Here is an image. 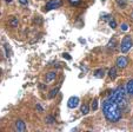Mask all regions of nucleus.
Masks as SVG:
<instances>
[{
    "label": "nucleus",
    "instance_id": "obj_1",
    "mask_svg": "<svg viewBox=\"0 0 133 132\" xmlns=\"http://www.w3.org/2000/svg\"><path fill=\"white\" fill-rule=\"evenodd\" d=\"M102 113L105 116V118L111 123H116L118 120L121 119V110L119 108V106L117 105L116 103L113 102H109L108 99L105 100V102L102 103Z\"/></svg>",
    "mask_w": 133,
    "mask_h": 132
},
{
    "label": "nucleus",
    "instance_id": "obj_2",
    "mask_svg": "<svg viewBox=\"0 0 133 132\" xmlns=\"http://www.w3.org/2000/svg\"><path fill=\"white\" fill-rule=\"evenodd\" d=\"M109 102L116 103L117 105L119 106V108L123 111L127 107V99H126V90L123 87V86H119L117 87L113 93L108 97Z\"/></svg>",
    "mask_w": 133,
    "mask_h": 132
},
{
    "label": "nucleus",
    "instance_id": "obj_3",
    "mask_svg": "<svg viewBox=\"0 0 133 132\" xmlns=\"http://www.w3.org/2000/svg\"><path fill=\"white\" fill-rule=\"evenodd\" d=\"M133 46V41H132V38L130 35H127L121 41V46H120V51L123 53H127V52L131 50V47Z\"/></svg>",
    "mask_w": 133,
    "mask_h": 132
},
{
    "label": "nucleus",
    "instance_id": "obj_4",
    "mask_svg": "<svg viewBox=\"0 0 133 132\" xmlns=\"http://www.w3.org/2000/svg\"><path fill=\"white\" fill-rule=\"evenodd\" d=\"M62 6V1L61 0H50L46 4V11H52V10H57L59 7Z\"/></svg>",
    "mask_w": 133,
    "mask_h": 132
},
{
    "label": "nucleus",
    "instance_id": "obj_5",
    "mask_svg": "<svg viewBox=\"0 0 133 132\" xmlns=\"http://www.w3.org/2000/svg\"><path fill=\"white\" fill-rule=\"evenodd\" d=\"M128 64V59L126 57H119L118 60H117V66L120 68H125Z\"/></svg>",
    "mask_w": 133,
    "mask_h": 132
},
{
    "label": "nucleus",
    "instance_id": "obj_6",
    "mask_svg": "<svg viewBox=\"0 0 133 132\" xmlns=\"http://www.w3.org/2000/svg\"><path fill=\"white\" fill-rule=\"evenodd\" d=\"M79 105V98L78 97H71L67 102V106L70 108H75Z\"/></svg>",
    "mask_w": 133,
    "mask_h": 132
},
{
    "label": "nucleus",
    "instance_id": "obj_7",
    "mask_svg": "<svg viewBox=\"0 0 133 132\" xmlns=\"http://www.w3.org/2000/svg\"><path fill=\"white\" fill-rule=\"evenodd\" d=\"M25 130H26V125H25V123L23 122V120H17L15 122V131L18 132H24Z\"/></svg>",
    "mask_w": 133,
    "mask_h": 132
},
{
    "label": "nucleus",
    "instance_id": "obj_8",
    "mask_svg": "<svg viewBox=\"0 0 133 132\" xmlns=\"http://www.w3.org/2000/svg\"><path fill=\"white\" fill-rule=\"evenodd\" d=\"M126 92L128 93V95L133 96V79H131V80H128V83L126 84Z\"/></svg>",
    "mask_w": 133,
    "mask_h": 132
},
{
    "label": "nucleus",
    "instance_id": "obj_9",
    "mask_svg": "<svg viewBox=\"0 0 133 132\" xmlns=\"http://www.w3.org/2000/svg\"><path fill=\"white\" fill-rule=\"evenodd\" d=\"M55 76H57V73H55V72H48L47 74H46V77H45V80H46V83H51L52 80H54Z\"/></svg>",
    "mask_w": 133,
    "mask_h": 132
},
{
    "label": "nucleus",
    "instance_id": "obj_10",
    "mask_svg": "<svg viewBox=\"0 0 133 132\" xmlns=\"http://www.w3.org/2000/svg\"><path fill=\"white\" fill-rule=\"evenodd\" d=\"M108 76H109V78H111V79H114V78H116V77H117V68H116V67L109 68Z\"/></svg>",
    "mask_w": 133,
    "mask_h": 132
},
{
    "label": "nucleus",
    "instance_id": "obj_11",
    "mask_svg": "<svg viewBox=\"0 0 133 132\" xmlns=\"http://www.w3.org/2000/svg\"><path fill=\"white\" fill-rule=\"evenodd\" d=\"M45 122H46V124L53 125V124L55 123V118H54V117H52V116H47V117L45 118Z\"/></svg>",
    "mask_w": 133,
    "mask_h": 132
},
{
    "label": "nucleus",
    "instance_id": "obj_12",
    "mask_svg": "<svg viewBox=\"0 0 133 132\" xmlns=\"http://www.w3.org/2000/svg\"><path fill=\"white\" fill-rule=\"evenodd\" d=\"M18 23H19V20H18L15 17H13L12 19H11V21H10V26L13 27V28H15V27L18 26Z\"/></svg>",
    "mask_w": 133,
    "mask_h": 132
},
{
    "label": "nucleus",
    "instance_id": "obj_13",
    "mask_svg": "<svg viewBox=\"0 0 133 132\" xmlns=\"http://www.w3.org/2000/svg\"><path fill=\"white\" fill-rule=\"evenodd\" d=\"M104 74H105V71H104V70H101V68H100V70H97V71H94V76H96L97 78H101Z\"/></svg>",
    "mask_w": 133,
    "mask_h": 132
},
{
    "label": "nucleus",
    "instance_id": "obj_14",
    "mask_svg": "<svg viewBox=\"0 0 133 132\" xmlns=\"http://www.w3.org/2000/svg\"><path fill=\"white\" fill-rule=\"evenodd\" d=\"M116 47V39L114 38H112L111 40H109V43L107 44V48H109V50H112V48Z\"/></svg>",
    "mask_w": 133,
    "mask_h": 132
},
{
    "label": "nucleus",
    "instance_id": "obj_15",
    "mask_svg": "<svg viewBox=\"0 0 133 132\" xmlns=\"http://www.w3.org/2000/svg\"><path fill=\"white\" fill-rule=\"evenodd\" d=\"M88 112H90L88 105H87V104H84V105L81 106V113H82V115H87Z\"/></svg>",
    "mask_w": 133,
    "mask_h": 132
},
{
    "label": "nucleus",
    "instance_id": "obj_16",
    "mask_svg": "<svg viewBox=\"0 0 133 132\" xmlns=\"http://www.w3.org/2000/svg\"><path fill=\"white\" fill-rule=\"evenodd\" d=\"M58 92H59V87L53 88V90H52V91L50 92V96H48V97H50V98H54L55 96H57V93H58Z\"/></svg>",
    "mask_w": 133,
    "mask_h": 132
},
{
    "label": "nucleus",
    "instance_id": "obj_17",
    "mask_svg": "<svg viewBox=\"0 0 133 132\" xmlns=\"http://www.w3.org/2000/svg\"><path fill=\"white\" fill-rule=\"evenodd\" d=\"M97 108H98V99H93V102H92V110H93V111H96Z\"/></svg>",
    "mask_w": 133,
    "mask_h": 132
},
{
    "label": "nucleus",
    "instance_id": "obj_18",
    "mask_svg": "<svg viewBox=\"0 0 133 132\" xmlns=\"http://www.w3.org/2000/svg\"><path fill=\"white\" fill-rule=\"evenodd\" d=\"M68 3L71 5H73V6H78L79 4L81 3V0H68Z\"/></svg>",
    "mask_w": 133,
    "mask_h": 132
},
{
    "label": "nucleus",
    "instance_id": "obj_19",
    "mask_svg": "<svg viewBox=\"0 0 133 132\" xmlns=\"http://www.w3.org/2000/svg\"><path fill=\"white\" fill-rule=\"evenodd\" d=\"M120 28H121V31H127L128 30V25L127 24H121L120 25Z\"/></svg>",
    "mask_w": 133,
    "mask_h": 132
},
{
    "label": "nucleus",
    "instance_id": "obj_20",
    "mask_svg": "<svg viewBox=\"0 0 133 132\" xmlns=\"http://www.w3.org/2000/svg\"><path fill=\"white\" fill-rule=\"evenodd\" d=\"M117 3H118V5H119L120 7L126 6V3H125V1H121V0H117Z\"/></svg>",
    "mask_w": 133,
    "mask_h": 132
},
{
    "label": "nucleus",
    "instance_id": "obj_21",
    "mask_svg": "<svg viewBox=\"0 0 133 132\" xmlns=\"http://www.w3.org/2000/svg\"><path fill=\"white\" fill-rule=\"evenodd\" d=\"M109 26L112 27V28H116V27H117V23L114 20H111V21H109Z\"/></svg>",
    "mask_w": 133,
    "mask_h": 132
},
{
    "label": "nucleus",
    "instance_id": "obj_22",
    "mask_svg": "<svg viewBox=\"0 0 133 132\" xmlns=\"http://www.w3.org/2000/svg\"><path fill=\"white\" fill-rule=\"evenodd\" d=\"M62 57L65 58V59H67V60H71V59H72V57L68 53H62Z\"/></svg>",
    "mask_w": 133,
    "mask_h": 132
},
{
    "label": "nucleus",
    "instance_id": "obj_23",
    "mask_svg": "<svg viewBox=\"0 0 133 132\" xmlns=\"http://www.w3.org/2000/svg\"><path fill=\"white\" fill-rule=\"evenodd\" d=\"M19 3H20L21 5H27L28 0H19Z\"/></svg>",
    "mask_w": 133,
    "mask_h": 132
},
{
    "label": "nucleus",
    "instance_id": "obj_24",
    "mask_svg": "<svg viewBox=\"0 0 133 132\" xmlns=\"http://www.w3.org/2000/svg\"><path fill=\"white\" fill-rule=\"evenodd\" d=\"M35 108H37V110H39V111H40V112H42V107H41V105H40V104H37V106H35Z\"/></svg>",
    "mask_w": 133,
    "mask_h": 132
},
{
    "label": "nucleus",
    "instance_id": "obj_25",
    "mask_svg": "<svg viewBox=\"0 0 133 132\" xmlns=\"http://www.w3.org/2000/svg\"><path fill=\"white\" fill-rule=\"evenodd\" d=\"M39 87H40L41 90H44V88H45V85H44V84H40V86H39Z\"/></svg>",
    "mask_w": 133,
    "mask_h": 132
},
{
    "label": "nucleus",
    "instance_id": "obj_26",
    "mask_svg": "<svg viewBox=\"0 0 133 132\" xmlns=\"http://www.w3.org/2000/svg\"><path fill=\"white\" fill-rule=\"evenodd\" d=\"M0 76H1V70H0Z\"/></svg>",
    "mask_w": 133,
    "mask_h": 132
}]
</instances>
